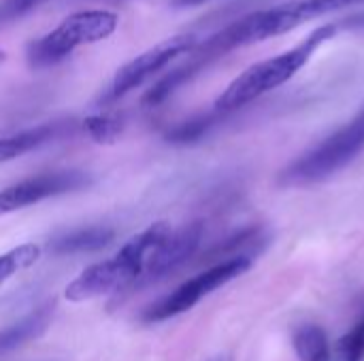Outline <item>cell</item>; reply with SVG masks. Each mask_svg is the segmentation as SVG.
<instances>
[{
  "instance_id": "2",
  "label": "cell",
  "mask_w": 364,
  "mask_h": 361,
  "mask_svg": "<svg viewBox=\"0 0 364 361\" xmlns=\"http://www.w3.org/2000/svg\"><path fill=\"white\" fill-rule=\"evenodd\" d=\"M171 232L173 230L166 221L151 223L141 234L130 238L111 260H105L85 268L66 287V300L85 302V300L100 298L105 294L134 289L151 255L171 236Z\"/></svg>"
},
{
  "instance_id": "5",
  "label": "cell",
  "mask_w": 364,
  "mask_h": 361,
  "mask_svg": "<svg viewBox=\"0 0 364 361\" xmlns=\"http://www.w3.org/2000/svg\"><path fill=\"white\" fill-rule=\"evenodd\" d=\"M119 17L105 9H85L64 17L53 30L32 40L26 49L28 64L34 68H47L60 64L75 49L109 38L117 28Z\"/></svg>"
},
{
  "instance_id": "14",
  "label": "cell",
  "mask_w": 364,
  "mask_h": 361,
  "mask_svg": "<svg viewBox=\"0 0 364 361\" xmlns=\"http://www.w3.org/2000/svg\"><path fill=\"white\" fill-rule=\"evenodd\" d=\"M41 257V247L38 245H19L6 253L0 255V285H4L9 279L19 274L21 270H28L34 266Z\"/></svg>"
},
{
  "instance_id": "7",
  "label": "cell",
  "mask_w": 364,
  "mask_h": 361,
  "mask_svg": "<svg viewBox=\"0 0 364 361\" xmlns=\"http://www.w3.org/2000/svg\"><path fill=\"white\" fill-rule=\"evenodd\" d=\"M196 36L194 34H175L158 45H154L151 49H147L145 53L136 55L134 60L126 62L111 79V83L107 85L105 94L100 96V104H113L119 98H124L126 94H130L132 89L141 87L145 81L154 79L160 70H164L171 62H175L177 57L190 53L196 49Z\"/></svg>"
},
{
  "instance_id": "8",
  "label": "cell",
  "mask_w": 364,
  "mask_h": 361,
  "mask_svg": "<svg viewBox=\"0 0 364 361\" xmlns=\"http://www.w3.org/2000/svg\"><path fill=\"white\" fill-rule=\"evenodd\" d=\"M85 185H90V177L81 170H58L26 179L0 191V217L41 200L81 189Z\"/></svg>"
},
{
  "instance_id": "4",
  "label": "cell",
  "mask_w": 364,
  "mask_h": 361,
  "mask_svg": "<svg viewBox=\"0 0 364 361\" xmlns=\"http://www.w3.org/2000/svg\"><path fill=\"white\" fill-rule=\"evenodd\" d=\"M364 151V104L360 111L339 130L314 145L288 168H284L279 181L286 187H303L322 183L350 166Z\"/></svg>"
},
{
  "instance_id": "11",
  "label": "cell",
  "mask_w": 364,
  "mask_h": 361,
  "mask_svg": "<svg viewBox=\"0 0 364 361\" xmlns=\"http://www.w3.org/2000/svg\"><path fill=\"white\" fill-rule=\"evenodd\" d=\"M53 311H55V302L49 300V302L41 304L38 309H34L23 319H19L17 323L4 328L0 332V357L15 351L21 345H26L28 340H34V338L43 336L47 332V328H49V323H51Z\"/></svg>"
},
{
  "instance_id": "12",
  "label": "cell",
  "mask_w": 364,
  "mask_h": 361,
  "mask_svg": "<svg viewBox=\"0 0 364 361\" xmlns=\"http://www.w3.org/2000/svg\"><path fill=\"white\" fill-rule=\"evenodd\" d=\"M115 232L105 226H92L83 230L68 232L64 236H58L49 243V251L53 255H73V253H87L102 249L113 240Z\"/></svg>"
},
{
  "instance_id": "15",
  "label": "cell",
  "mask_w": 364,
  "mask_h": 361,
  "mask_svg": "<svg viewBox=\"0 0 364 361\" xmlns=\"http://www.w3.org/2000/svg\"><path fill=\"white\" fill-rule=\"evenodd\" d=\"M83 130L96 143H113L124 132V119L117 115H92L83 121Z\"/></svg>"
},
{
  "instance_id": "13",
  "label": "cell",
  "mask_w": 364,
  "mask_h": 361,
  "mask_svg": "<svg viewBox=\"0 0 364 361\" xmlns=\"http://www.w3.org/2000/svg\"><path fill=\"white\" fill-rule=\"evenodd\" d=\"M294 351L301 361H331V343L320 326L303 323L294 332Z\"/></svg>"
},
{
  "instance_id": "1",
  "label": "cell",
  "mask_w": 364,
  "mask_h": 361,
  "mask_svg": "<svg viewBox=\"0 0 364 361\" xmlns=\"http://www.w3.org/2000/svg\"><path fill=\"white\" fill-rule=\"evenodd\" d=\"M350 4H356V2L354 0H286L271 9L254 11L228 23L220 32L209 36L205 43L196 45V49L192 51L194 53L192 57H196L203 66H207L213 60L239 47L288 34L294 28L307 21H314L316 17H322L333 11H341Z\"/></svg>"
},
{
  "instance_id": "22",
  "label": "cell",
  "mask_w": 364,
  "mask_h": 361,
  "mask_svg": "<svg viewBox=\"0 0 364 361\" xmlns=\"http://www.w3.org/2000/svg\"><path fill=\"white\" fill-rule=\"evenodd\" d=\"M215 361H220V360H215Z\"/></svg>"
},
{
  "instance_id": "6",
  "label": "cell",
  "mask_w": 364,
  "mask_h": 361,
  "mask_svg": "<svg viewBox=\"0 0 364 361\" xmlns=\"http://www.w3.org/2000/svg\"><path fill=\"white\" fill-rule=\"evenodd\" d=\"M250 268H252V260L247 255H239V257H232V260L218 262L211 268H207L200 274H196L190 281H186L183 285H179L175 291L164 296L160 302L151 304L145 311L143 321L156 323V321H164V319L177 317V315L190 311L192 306H196L211 291H215V289L224 287L226 283L235 281L237 277L245 274Z\"/></svg>"
},
{
  "instance_id": "9",
  "label": "cell",
  "mask_w": 364,
  "mask_h": 361,
  "mask_svg": "<svg viewBox=\"0 0 364 361\" xmlns=\"http://www.w3.org/2000/svg\"><path fill=\"white\" fill-rule=\"evenodd\" d=\"M203 238V223L194 221L186 228H181L179 232H171V236L156 249V253L151 255L141 281L136 283L134 289H141L145 285H151L168 274H173L175 270H179L198 249Z\"/></svg>"
},
{
  "instance_id": "19",
  "label": "cell",
  "mask_w": 364,
  "mask_h": 361,
  "mask_svg": "<svg viewBox=\"0 0 364 361\" xmlns=\"http://www.w3.org/2000/svg\"><path fill=\"white\" fill-rule=\"evenodd\" d=\"M205 2H211V0H171V4H173V6H177V9L198 6V4H205Z\"/></svg>"
},
{
  "instance_id": "21",
  "label": "cell",
  "mask_w": 364,
  "mask_h": 361,
  "mask_svg": "<svg viewBox=\"0 0 364 361\" xmlns=\"http://www.w3.org/2000/svg\"><path fill=\"white\" fill-rule=\"evenodd\" d=\"M354 2H364V0H354Z\"/></svg>"
},
{
  "instance_id": "3",
  "label": "cell",
  "mask_w": 364,
  "mask_h": 361,
  "mask_svg": "<svg viewBox=\"0 0 364 361\" xmlns=\"http://www.w3.org/2000/svg\"><path fill=\"white\" fill-rule=\"evenodd\" d=\"M341 32L339 21L335 23H326L316 28L314 32H309L299 45H294L292 49L273 55L269 60H262L254 66H250L247 70H243L215 100V113H230L237 111L250 102H254L256 98L282 87L284 83H288L311 57L314 53L331 38H335Z\"/></svg>"
},
{
  "instance_id": "16",
  "label": "cell",
  "mask_w": 364,
  "mask_h": 361,
  "mask_svg": "<svg viewBox=\"0 0 364 361\" xmlns=\"http://www.w3.org/2000/svg\"><path fill=\"white\" fill-rule=\"evenodd\" d=\"M339 355L343 361H364V315L339 340Z\"/></svg>"
},
{
  "instance_id": "17",
  "label": "cell",
  "mask_w": 364,
  "mask_h": 361,
  "mask_svg": "<svg viewBox=\"0 0 364 361\" xmlns=\"http://www.w3.org/2000/svg\"><path fill=\"white\" fill-rule=\"evenodd\" d=\"M211 121H213L211 115H203V117L188 119V121L179 123L177 128H173V130L166 134V138L173 140V143H192V140L200 138V136L209 130Z\"/></svg>"
},
{
  "instance_id": "18",
  "label": "cell",
  "mask_w": 364,
  "mask_h": 361,
  "mask_svg": "<svg viewBox=\"0 0 364 361\" xmlns=\"http://www.w3.org/2000/svg\"><path fill=\"white\" fill-rule=\"evenodd\" d=\"M49 0H0V26L21 19Z\"/></svg>"
},
{
  "instance_id": "10",
  "label": "cell",
  "mask_w": 364,
  "mask_h": 361,
  "mask_svg": "<svg viewBox=\"0 0 364 361\" xmlns=\"http://www.w3.org/2000/svg\"><path fill=\"white\" fill-rule=\"evenodd\" d=\"M75 128L73 121H53V123H45V126H36L32 130L19 132V134H11V136H2L0 138V164L11 162L32 149H38L41 145L55 140L60 136H64L66 132L70 134Z\"/></svg>"
},
{
  "instance_id": "20",
  "label": "cell",
  "mask_w": 364,
  "mask_h": 361,
  "mask_svg": "<svg viewBox=\"0 0 364 361\" xmlns=\"http://www.w3.org/2000/svg\"><path fill=\"white\" fill-rule=\"evenodd\" d=\"M4 60H6V53H4V51H0V64H2Z\"/></svg>"
}]
</instances>
